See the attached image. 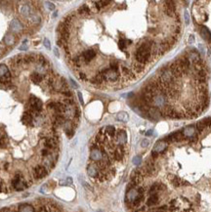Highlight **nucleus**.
Masks as SVG:
<instances>
[{"label":"nucleus","mask_w":211,"mask_h":212,"mask_svg":"<svg viewBox=\"0 0 211 212\" xmlns=\"http://www.w3.org/2000/svg\"><path fill=\"white\" fill-rule=\"evenodd\" d=\"M151 45H153L151 40L140 44V46L137 48L135 52L136 62L146 66V64H148L151 61V56H153L151 55Z\"/></svg>","instance_id":"1"},{"label":"nucleus","mask_w":211,"mask_h":212,"mask_svg":"<svg viewBox=\"0 0 211 212\" xmlns=\"http://www.w3.org/2000/svg\"><path fill=\"white\" fill-rule=\"evenodd\" d=\"M153 105L158 109H165L168 105V100L166 98L165 93L160 90L157 93H155L153 97Z\"/></svg>","instance_id":"2"},{"label":"nucleus","mask_w":211,"mask_h":212,"mask_svg":"<svg viewBox=\"0 0 211 212\" xmlns=\"http://www.w3.org/2000/svg\"><path fill=\"white\" fill-rule=\"evenodd\" d=\"M160 78L161 80V82L165 84L166 86H170V85H172L174 83V81H175V77H174L172 72L167 66H164V68L160 70Z\"/></svg>","instance_id":"3"},{"label":"nucleus","mask_w":211,"mask_h":212,"mask_svg":"<svg viewBox=\"0 0 211 212\" xmlns=\"http://www.w3.org/2000/svg\"><path fill=\"white\" fill-rule=\"evenodd\" d=\"M101 72L104 77H105L106 81H110V82H116L118 80V77H119V73H118V70H114L112 69H105L101 70Z\"/></svg>","instance_id":"4"},{"label":"nucleus","mask_w":211,"mask_h":212,"mask_svg":"<svg viewBox=\"0 0 211 212\" xmlns=\"http://www.w3.org/2000/svg\"><path fill=\"white\" fill-rule=\"evenodd\" d=\"M102 172V170L100 169L99 165L97 163H89L87 166V174L91 178H94V179H98V177L100 175V173Z\"/></svg>","instance_id":"5"},{"label":"nucleus","mask_w":211,"mask_h":212,"mask_svg":"<svg viewBox=\"0 0 211 212\" xmlns=\"http://www.w3.org/2000/svg\"><path fill=\"white\" fill-rule=\"evenodd\" d=\"M48 174V169L46 168L44 165H36L34 167V169H33V177H34V179H42L45 176H47Z\"/></svg>","instance_id":"6"},{"label":"nucleus","mask_w":211,"mask_h":212,"mask_svg":"<svg viewBox=\"0 0 211 212\" xmlns=\"http://www.w3.org/2000/svg\"><path fill=\"white\" fill-rule=\"evenodd\" d=\"M113 155V158L116 159V160L121 161L125 157V148H124V146H119V145H118L117 148L114 150Z\"/></svg>","instance_id":"7"},{"label":"nucleus","mask_w":211,"mask_h":212,"mask_svg":"<svg viewBox=\"0 0 211 212\" xmlns=\"http://www.w3.org/2000/svg\"><path fill=\"white\" fill-rule=\"evenodd\" d=\"M116 142L119 146H124L127 142V134L124 130L120 129L119 131L116 132Z\"/></svg>","instance_id":"8"},{"label":"nucleus","mask_w":211,"mask_h":212,"mask_svg":"<svg viewBox=\"0 0 211 212\" xmlns=\"http://www.w3.org/2000/svg\"><path fill=\"white\" fill-rule=\"evenodd\" d=\"M81 57L83 58L84 60V63H90L93 59L96 57V52L92 49H89V50H86L84 51L82 54H81Z\"/></svg>","instance_id":"9"},{"label":"nucleus","mask_w":211,"mask_h":212,"mask_svg":"<svg viewBox=\"0 0 211 212\" xmlns=\"http://www.w3.org/2000/svg\"><path fill=\"white\" fill-rule=\"evenodd\" d=\"M168 178H169L170 182H171V184L174 186V187H176V188L180 187V186H188V185H190V184L188 183V182L184 181V180H182V179H180V178L176 177V176L169 175Z\"/></svg>","instance_id":"10"},{"label":"nucleus","mask_w":211,"mask_h":212,"mask_svg":"<svg viewBox=\"0 0 211 212\" xmlns=\"http://www.w3.org/2000/svg\"><path fill=\"white\" fill-rule=\"evenodd\" d=\"M148 113H149L150 117H151L153 119H158V118L161 117V110L158 109V107H151L149 110H148Z\"/></svg>","instance_id":"11"},{"label":"nucleus","mask_w":211,"mask_h":212,"mask_svg":"<svg viewBox=\"0 0 211 212\" xmlns=\"http://www.w3.org/2000/svg\"><path fill=\"white\" fill-rule=\"evenodd\" d=\"M139 196V193L136 189H130L128 190V193L126 195V200L127 202H134V199Z\"/></svg>","instance_id":"12"},{"label":"nucleus","mask_w":211,"mask_h":212,"mask_svg":"<svg viewBox=\"0 0 211 212\" xmlns=\"http://www.w3.org/2000/svg\"><path fill=\"white\" fill-rule=\"evenodd\" d=\"M186 57H187L190 61L194 62V64H195V63H198V61L201 60V57H199V54H198L195 50H192V52H189Z\"/></svg>","instance_id":"13"},{"label":"nucleus","mask_w":211,"mask_h":212,"mask_svg":"<svg viewBox=\"0 0 211 212\" xmlns=\"http://www.w3.org/2000/svg\"><path fill=\"white\" fill-rule=\"evenodd\" d=\"M121 72H122V75H123L125 78H127V79L134 78V73H133L132 70L129 68H127V66H121Z\"/></svg>","instance_id":"14"},{"label":"nucleus","mask_w":211,"mask_h":212,"mask_svg":"<svg viewBox=\"0 0 211 212\" xmlns=\"http://www.w3.org/2000/svg\"><path fill=\"white\" fill-rule=\"evenodd\" d=\"M33 119H34V116H33L29 111L28 113H25L23 116H22V121H23L24 124L25 125H31Z\"/></svg>","instance_id":"15"},{"label":"nucleus","mask_w":211,"mask_h":212,"mask_svg":"<svg viewBox=\"0 0 211 212\" xmlns=\"http://www.w3.org/2000/svg\"><path fill=\"white\" fill-rule=\"evenodd\" d=\"M201 34L207 42H211V32L206 27H201Z\"/></svg>","instance_id":"16"},{"label":"nucleus","mask_w":211,"mask_h":212,"mask_svg":"<svg viewBox=\"0 0 211 212\" xmlns=\"http://www.w3.org/2000/svg\"><path fill=\"white\" fill-rule=\"evenodd\" d=\"M105 129V134L107 136L110 137V138H113V137H116V127H113L112 125H109V126H106V127H104Z\"/></svg>","instance_id":"17"},{"label":"nucleus","mask_w":211,"mask_h":212,"mask_svg":"<svg viewBox=\"0 0 211 212\" xmlns=\"http://www.w3.org/2000/svg\"><path fill=\"white\" fill-rule=\"evenodd\" d=\"M19 212H35V210L31 204L23 203L19 206Z\"/></svg>","instance_id":"18"},{"label":"nucleus","mask_w":211,"mask_h":212,"mask_svg":"<svg viewBox=\"0 0 211 212\" xmlns=\"http://www.w3.org/2000/svg\"><path fill=\"white\" fill-rule=\"evenodd\" d=\"M165 148H166V144L164 141H158V142L155 144L154 151L157 152V154H160V152H162L165 150Z\"/></svg>","instance_id":"19"},{"label":"nucleus","mask_w":211,"mask_h":212,"mask_svg":"<svg viewBox=\"0 0 211 212\" xmlns=\"http://www.w3.org/2000/svg\"><path fill=\"white\" fill-rule=\"evenodd\" d=\"M31 80L33 83H40L43 80V76L40 73L34 72L31 74Z\"/></svg>","instance_id":"20"},{"label":"nucleus","mask_w":211,"mask_h":212,"mask_svg":"<svg viewBox=\"0 0 211 212\" xmlns=\"http://www.w3.org/2000/svg\"><path fill=\"white\" fill-rule=\"evenodd\" d=\"M158 202V196L157 194H154V195H151L150 198L148 199L147 200V205L148 206H154Z\"/></svg>","instance_id":"21"},{"label":"nucleus","mask_w":211,"mask_h":212,"mask_svg":"<svg viewBox=\"0 0 211 212\" xmlns=\"http://www.w3.org/2000/svg\"><path fill=\"white\" fill-rule=\"evenodd\" d=\"M183 134H184V136L185 137H192V135H195V126H189V127L187 128H185L183 130Z\"/></svg>","instance_id":"22"},{"label":"nucleus","mask_w":211,"mask_h":212,"mask_svg":"<svg viewBox=\"0 0 211 212\" xmlns=\"http://www.w3.org/2000/svg\"><path fill=\"white\" fill-rule=\"evenodd\" d=\"M10 27L14 31H22V28H23L22 24L18 20H13L12 22H11Z\"/></svg>","instance_id":"23"},{"label":"nucleus","mask_w":211,"mask_h":212,"mask_svg":"<svg viewBox=\"0 0 211 212\" xmlns=\"http://www.w3.org/2000/svg\"><path fill=\"white\" fill-rule=\"evenodd\" d=\"M116 119L118 121H122V122H126L128 121L129 119V115L127 113H125V111H121V113H117L116 114Z\"/></svg>","instance_id":"24"},{"label":"nucleus","mask_w":211,"mask_h":212,"mask_svg":"<svg viewBox=\"0 0 211 212\" xmlns=\"http://www.w3.org/2000/svg\"><path fill=\"white\" fill-rule=\"evenodd\" d=\"M29 22L32 24H39L40 23V21H41V19H40V17L38 16L37 14H34V13H31V15H29Z\"/></svg>","instance_id":"25"},{"label":"nucleus","mask_w":211,"mask_h":212,"mask_svg":"<svg viewBox=\"0 0 211 212\" xmlns=\"http://www.w3.org/2000/svg\"><path fill=\"white\" fill-rule=\"evenodd\" d=\"M133 69H134V70L137 73H140L143 72L144 69H145V65L140 64V63H138V62H135L134 65H133Z\"/></svg>","instance_id":"26"},{"label":"nucleus","mask_w":211,"mask_h":212,"mask_svg":"<svg viewBox=\"0 0 211 212\" xmlns=\"http://www.w3.org/2000/svg\"><path fill=\"white\" fill-rule=\"evenodd\" d=\"M78 13L80 15H90L91 10L89 9V7H88L87 5H82L78 9Z\"/></svg>","instance_id":"27"},{"label":"nucleus","mask_w":211,"mask_h":212,"mask_svg":"<svg viewBox=\"0 0 211 212\" xmlns=\"http://www.w3.org/2000/svg\"><path fill=\"white\" fill-rule=\"evenodd\" d=\"M21 13H22V15H24V16H28V17H29V15L31 14V7H29L28 5L22 6Z\"/></svg>","instance_id":"28"},{"label":"nucleus","mask_w":211,"mask_h":212,"mask_svg":"<svg viewBox=\"0 0 211 212\" xmlns=\"http://www.w3.org/2000/svg\"><path fill=\"white\" fill-rule=\"evenodd\" d=\"M4 41L7 45H13L15 42V37L12 34H7L4 38Z\"/></svg>","instance_id":"29"},{"label":"nucleus","mask_w":211,"mask_h":212,"mask_svg":"<svg viewBox=\"0 0 211 212\" xmlns=\"http://www.w3.org/2000/svg\"><path fill=\"white\" fill-rule=\"evenodd\" d=\"M126 46H127V40L124 38H120L119 41H118V48L121 51H124L126 49Z\"/></svg>","instance_id":"30"},{"label":"nucleus","mask_w":211,"mask_h":212,"mask_svg":"<svg viewBox=\"0 0 211 212\" xmlns=\"http://www.w3.org/2000/svg\"><path fill=\"white\" fill-rule=\"evenodd\" d=\"M9 73V69L5 65H0V77L5 76L6 74Z\"/></svg>","instance_id":"31"},{"label":"nucleus","mask_w":211,"mask_h":212,"mask_svg":"<svg viewBox=\"0 0 211 212\" xmlns=\"http://www.w3.org/2000/svg\"><path fill=\"white\" fill-rule=\"evenodd\" d=\"M63 103H64L66 106H75V100H73L72 98H66L64 101H63Z\"/></svg>","instance_id":"32"},{"label":"nucleus","mask_w":211,"mask_h":212,"mask_svg":"<svg viewBox=\"0 0 211 212\" xmlns=\"http://www.w3.org/2000/svg\"><path fill=\"white\" fill-rule=\"evenodd\" d=\"M205 128H206V127H205V126H204V124H203L201 121H199V122H198V123L197 124V130H198V131L199 133H201V132H202V131H203V130H204Z\"/></svg>","instance_id":"33"},{"label":"nucleus","mask_w":211,"mask_h":212,"mask_svg":"<svg viewBox=\"0 0 211 212\" xmlns=\"http://www.w3.org/2000/svg\"><path fill=\"white\" fill-rule=\"evenodd\" d=\"M118 63L116 61H112L110 62V69H114V70H118Z\"/></svg>","instance_id":"34"},{"label":"nucleus","mask_w":211,"mask_h":212,"mask_svg":"<svg viewBox=\"0 0 211 212\" xmlns=\"http://www.w3.org/2000/svg\"><path fill=\"white\" fill-rule=\"evenodd\" d=\"M51 155V152L50 150H48V149H43V150L41 151V155L44 158H47V157H49V155Z\"/></svg>","instance_id":"35"},{"label":"nucleus","mask_w":211,"mask_h":212,"mask_svg":"<svg viewBox=\"0 0 211 212\" xmlns=\"http://www.w3.org/2000/svg\"><path fill=\"white\" fill-rule=\"evenodd\" d=\"M62 94L65 96L66 98H72V92H70L69 90H64V91H62Z\"/></svg>","instance_id":"36"},{"label":"nucleus","mask_w":211,"mask_h":212,"mask_svg":"<svg viewBox=\"0 0 211 212\" xmlns=\"http://www.w3.org/2000/svg\"><path fill=\"white\" fill-rule=\"evenodd\" d=\"M141 161H142V158L139 157V155H137V157H135L134 158H133V163L136 165H139Z\"/></svg>","instance_id":"37"},{"label":"nucleus","mask_w":211,"mask_h":212,"mask_svg":"<svg viewBox=\"0 0 211 212\" xmlns=\"http://www.w3.org/2000/svg\"><path fill=\"white\" fill-rule=\"evenodd\" d=\"M45 6H46L47 8L49 9L50 11H53V10L55 9V5H54L52 2H49V1H46V2H45Z\"/></svg>","instance_id":"38"},{"label":"nucleus","mask_w":211,"mask_h":212,"mask_svg":"<svg viewBox=\"0 0 211 212\" xmlns=\"http://www.w3.org/2000/svg\"><path fill=\"white\" fill-rule=\"evenodd\" d=\"M198 50H199V52H201V55H205L206 51H205L204 46H203V44H201V43H199V44H198Z\"/></svg>","instance_id":"39"},{"label":"nucleus","mask_w":211,"mask_h":212,"mask_svg":"<svg viewBox=\"0 0 211 212\" xmlns=\"http://www.w3.org/2000/svg\"><path fill=\"white\" fill-rule=\"evenodd\" d=\"M28 40H25V41H24V44L20 47V50H21V51H25V50H28Z\"/></svg>","instance_id":"40"},{"label":"nucleus","mask_w":211,"mask_h":212,"mask_svg":"<svg viewBox=\"0 0 211 212\" xmlns=\"http://www.w3.org/2000/svg\"><path fill=\"white\" fill-rule=\"evenodd\" d=\"M185 22H186V25H189L190 24V15H189V12L188 11H185Z\"/></svg>","instance_id":"41"},{"label":"nucleus","mask_w":211,"mask_h":212,"mask_svg":"<svg viewBox=\"0 0 211 212\" xmlns=\"http://www.w3.org/2000/svg\"><path fill=\"white\" fill-rule=\"evenodd\" d=\"M149 145H150V141L147 139H144V140H142V142H141V146H142V148H147Z\"/></svg>","instance_id":"42"},{"label":"nucleus","mask_w":211,"mask_h":212,"mask_svg":"<svg viewBox=\"0 0 211 212\" xmlns=\"http://www.w3.org/2000/svg\"><path fill=\"white\" fill-rule=\"evenodd\" d=\"M44 46H45L48 50H50V49H51L50 41H49V39H48V38H45V39H44Z\"/></svg>","instance_id":"43"},{"label":"nucleus","mask_w":211,"mask_h":212,"mask_svg":"<svg viewBox=\"0 0 211 212\" xmlns=\"http://www.w3.org/2000/svg\"><path fill=\"white\" fill-rule=\"evenodd\" d=\"M66 136H68L69 138H72V137L75 135V129H72V130H69V131H66Z\"/></svg>","instance_id":"44"},{"label":"nucleus","mask_w":211,"mask_h":212,"mask_svg":"<svg viewBox=\"0 0 211 212\" xmlns=\"http://www.w3.org/2000/svg\"><path fill=\"white\" fill-rule=\"evenodd\" d=\"M5 146H6V139L4 137H1V138H0V147L4 148Z\"/></svg>","instance_id":"45"},{"label":"nucleus","mask_w":211,"mask_h":212,"mask_svg":"<svg viewBox=\"0 0 211 212\" xmlns=\"http://www.w3.org/2000/svg\"><path fill=\"white\" fill-rule=\"evenodd\" d=\"M78 77H79L81 80H86V79H87L86 73H84V72H79V73H78Z\"/></svg>","instance_id":"46"},{"label":"nucleus","mask_w":211,"mask_h":212,"mask_svg":"<svg viewBox=\"0 0 211 212\" xmlns=\"http://www.w3.org/2000/svg\"><path fill=\"white\" fill-rule=\"evenodd\" d=\"M77 96H78V99H79V102L81 105H84V101H83V98H82V94L80 92H77Z\"/></svg>","instance_id":"47"},{"label":"nucleus","mask_w":211,"mask_h":212,"mask_svg":"<svg viewBox=\"0 0 211 212\" xmlns=\"http://www.w3.org/2000/svg\"><path fill=\"white\" fill-rule=\"evenodd\" d=\"M188 42H189V44H194V42H195V36L194 35H190V36H189Z\"/></svg>","instance_id":"48"},{"label":"nucleus","mask_w":211,"mask_h":212,"mask_svg":"<svg viewBox=\"0 0 211 212\" xmlns=\"http://www.w3.org/2000/svg\"><path fill=\"white\" fill-rule=\"evenodd\" d=\"M69 81H70V83H72V87L73 88H75V89H77L78 88V85L76 84V82L73 79H72V78H69Z\"/></svg>","instance_id":"49"},{"label":"nucleus","mask_w":211,"mask_h":212,"mask_svg":"<svg viewBox=\"0 0 211 212\" xmlns=\"http://www.w3.org/2000/svg\"><path fill=\"white\" fill-rule=\"evenodd\" d=\"M82 184H83V186L86 189H88V190H90V191H93V189H92L91 187H90V185L89 184H87L86 182H82Z\"/></svg>","instance_id":"50"},{"label":"nucleus","mask_w":211,"mask_h":212,"mask_svg":"<svg viewBox=\"0 0 211 212\" xmlns=\"http://www.w3.org/2000/svg\"><path fill=\"white\" fill-rule=\"evenodd\" d=\"M66 184H68V185H72V179L70 177H68V178H66Z\"/></svg>","instance_id":"51"},{"label":"nucleus","mask_w":211,"mask_h":212,"mask_svg":"<svg viewBox=\"0 0 211 212\" xmlns=\"http://www.w3.org/2000/svg\"><path fill=\"white\" fill-rule=\"evenodd\" d=\"M0 212H12V210L9 209V208H2L1 210H0Z\"/></svg>","instance_id":"52"},{"label":"nucleus","mask_w":211,"mask_h":212,"mask_svg":"<svg viewBox=\"0 0 211 212\" xmlns=\"http://www.w3.org/2000/svg\"><path fill=\"white\" fill-rule=\"evenodd\" d=\"M54 54L55 55H56L57 56V57H60V54H59V51H58V49H57V48H54Z\"/></svg>","instance_id":"53"},{"label":"nucleus","mask_w":211,"mask_h":212,"mask_svg":"<svg viewBox=\"0 0 211 212\" xmlns=\"http://www.w3.org/2000/svg\"><path fill=\"white\" fill-rule=\"evenodd\" d=\"M207 56H208V58L211 60V51H210V50L207 51Z\"/></svg>","instance_id":"54"},{"label":"nucleus","mask_w":211,"mask_h":212,"mask_svg":"<svg viewBox=\"0 0 211 212\" xmlns=\"http://www.w3.org/2000/svg\"><path fill=\"white\" fill-rule=\"evenodd\" d=\"M146 134H147L148 136H149V135H151V134H153V130H149V131H148Z\"/></svg>","instance_id":"55"},{"label":"nucleus","mask_w":211,"mask_h":212,"mask_svg":"<svg viewBox=\"0 0 211 212\" xmlns=\"http://www.w3.org/2000/svg\"><path fill=\"white\" fill-rule=\"evenodd\" d=\"M2 191V183H0V192Z\"/></svg>","instance_id":"56"}]
</instances>
